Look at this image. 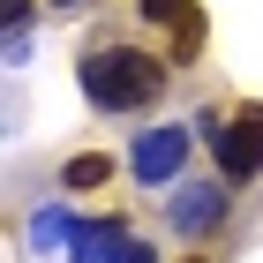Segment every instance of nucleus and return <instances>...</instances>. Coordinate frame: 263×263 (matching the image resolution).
Instances as JSON below:
<instances>
[{
    "label": "nucleus",
    "instance_id": "f257e3e1",
    "mask_svg": "<svg viewBox=\"0 0 263 263\" xmlns=\"http://www.w3.org/2000/svg\"><path fill=\"white\" fill-rule=\"evenodd\" d=\"M165 90V61L136 53V45H98L90 61H83V98L98 105V113H136Z\"/></svg>",
    "mask_w": 263,
    "mask_h": 263
},
{
    "label": "nucleus",
    "instance_id": "f03ea898",
    "mask_svg": "<svg viewBox=\"0 0 263 263\" xmlns=\"http://www.w3.org/2000/svg\"><path fill=\"white\" fill-rule=\"evenodd\" d=\"M211 151H218L226 188H241L263 173V105H241V113H218L211 121Z\"/></svg>",
    "mask_w": 263,
    "mask_h": 263
},
{
    "label": "nucleus",
    "instance_id": "7ed1b4c3",
    "mask_svg": "<svg viewBox=\"0 0 263 263\" xmlns=\"http://www.w3.org/2000/svg\"><path fill=\"white\" fill-rule=\"evenodd\" d=\"M181 158H188V136H181V128H151V136L136 143V181L173 188V181H181Z\"/></svg>",
    "mask_w": 263,
    "mask_h": 263
},
{
    "label": "nucleus",
    "instance_id": "20e7f679",
    "mask_svg": "<svg viewBox=\"0 0 263 263\" xmlns=\"http://www.w3.org/2000/svg\"><path fill=\"white\" fill-rule=\"evenodd\" d=\"M143 15L158 23V30H173V53H196V45H203V15H196V0H143Z\"/></svg>",
    "mask_w": 263,
    "mask_h": 263
},
{
    "label": "nucleus",
    "instance_id": "39448f33",
    "mask_svg": "<svg viewBox=\"0 0 263 263\" xmlns=\"http://www.w3.org/2000/svg\"><path fill=\"white\" fill-rule=\"evenodd\" d=\"M218 203H226V188H188V196L173 203V226H181V233H196V226L218 218Z\"/></svg>",
    "mask_w": 263,
    "mask_h": 263
},
{
    "label": "nucleus",
    "instance_id": "423d86ee",
    "mask_svg": "<svg viewBox=\"0 0 263 263\" xmlns=\"http://www.w3.org/2000/svg\"><path fill=\"white\" fill-rule=\"evenodd\" d=\"M105 173H113V165H105V158H76V165H68V188H98Z\"/></svg>",
    "mask_w": 263,
    "mask_h": 263
},
{
    "label": "nucleus",
    "instance_id": "0eeeda50",
    "mask_svg": "<svg viewBox=\"0 0 263 263\" xmlns=\"http://www.w3.org/2000/svg\"><path fill=\"white\" fill-rule=\"evenodd\" d=\"M53 8H68V0H53Z\"/></svg>",
    "mask_w": 263,
    "mask_h": 263
}]
</instances>
